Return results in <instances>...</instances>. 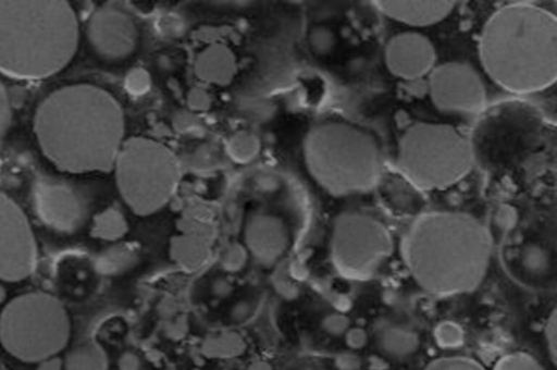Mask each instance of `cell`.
I'll return each instance as SVG.
<instances>
[{"label": "cell", "mask_w": 557, "mask_h": 370, "mask_svg": "<svg viewBox=\"0 0 557 370\" xmlns=\"http://www.w3.org/2000/svg\"><path fill=\"white\" fill-rule=\"evenodd\" d=\"M12 119V109L7 88L0 83V138L8 131Z\"/></svg>", "instance_id": "26"}, {"label": "cell", "mask_w": 557, "mask_h": 370, "mask_svg": "<svg viewBox=\"0 0 557 370\" xmlns=\"http://www.w3.org/2000/svg\"><path fill=\"white\" fill-rule=\"evenodd\" d=\"M302 155L312 178L335 196L368 192L382 174L383 159L375 139L346 123L312 126L304 138Z\"/></svg>", "instance_id": "5"}, {"label": "cell", "mask_w": 557, "mask_h": 370, "mask_svg": "<svg viewBox=\"0 0 557 370\" xmlns=\"http://www.w3.org/2000/svg\"><path fill=\"white\" fill-rule=\"evenodd\" d=\"M556 324H557L556 311L553 310V312L549 314V317L547 318V321L545 323L544 336H545V342H546V346H547L550 359L554 363L556 361V348H557V346H556L557 345V341H556L557 325Z\"/></svg>", "instance_id": "27"}, {"label": "cell", "mask_w": 557, "mask_h": 370, "mask_svg": "<svg viewBox=\"0 0 557 370\" xmlns=\"http://www.w3.org/2000/svg\"><path fill=\"white\" fill-rule=\"evenodd\" d=\"M34 207L44 224L71 233L81 227L87 214L84 197L67 183L42 177L34 186Z\"/></svg>", "instance_id": "12"}, {"label": "cell", "mask_w": 557, "mask_h": 370, "mask_svg": "<svg viewBox=\"0 0 557 370\" xmlns=\"http://www.w3.org/2000/svg\"><path fill=\"white\" fill-rule=\"evenodd\" d=\"M245 239L257 258L269 262L275 260L285 250L288 233L281 219L271 214L256 213L246 222Z\"/></svg>", "instance_id": "15"}, {"label": "cell", "mask_w": 557, "mask_h": 370, "mask_svg": "<svg viewBox=\"0 0 557 370\" xmlns=\"http://www.w3.org/2000/svg\"><path fill=\"white\" fill-rule=\"evenodd\" d=\"M250 370H270V368L263 362H256L251 366Z\"/></svg>", "instance_id": "32"}, {"label": "cell", "mask_w": 557, "mask_h": 370, "mask_svg": "<svg viewBox=\"0 0 557 370\" xmlns=\"http://www.w3.org/2000/svg\"><path fill=\"white\" fill-rule=\"evenodd\" d=\"M37 263V246L32 226L20 206L0 192V279L21 281Z\"/></svg>", "instance_id": "10"}, {"label": "cell", "mask_w": 557, "mask_h": 370, "mask_svg": "<svg viewBox=\"0 0 557 370\" xmlns=\"http://www.w3.org/2000/svg\"><path fill=\"white\" fill-rule=\"evenodd\" d=\"M196 126V122L191 120V116L187 113L181 115L178 114L176 118L175 127L180 132H188L190 128Z\"/></svg>", "instance_id": "31"}, {"label": "cell", "mask_w": 557, "mask_h": 370, "mask_svg": "<svg viewBox=\"0 0 557 370\" xmlns=\"http://www.w3.org/2000/svg\"><path fill=\"white\" fill-rule=\"evenodd\" d=\"M384 60L393 75L413 82L434 69L436 51L426 36L416 32H404L388 40Z\"/></svg>", "instance_id": "14"}, {"label": "cell", "mask_w": 557, "mask_h": 370, "mask_svg": "<svg viewBox=\"0 0 557 370\" xmlns=\"http://www.w3.org/2000/svg\"><path fill=\"white\" fill-rule=\"evenodd\" d=\"M63 366V360L57 355L39 361L36 370H62Z\"/></svg>", "instance_id": "30"}, {"label": "cell", "mask_w": 557, "mask_h": 370, "mask_svg": "<svg viewBox=\"0 0 557 370\" xmlns=\"http://www.w3.org/2000/svg\"><path fill=\"white\" fill-rule=\"evenodd\" d=\"M471 141L446 124L418 123L401 136L396 169L416 188H447L462 180L472 169Z\"/></svg>", "instance_id": "6"}, {"label": "cell", "mask_w": 557, "mask_h": 370, "mask_svg": "<svg viewBox=\"0 0 557 370\" xmlns=\"http://www.w3.org/2000/svg\"><path fill=\"white\" fill-rule=\"evenodd\" d=\"M4 298H5V291H4V288L0 285V303H2Z\"/></svg>", "instance_id": "33"}, {"label": "cell", "mask_w": 557, "mask_h": 370, "mask_svg": "<svg viewBox=\"0 0 557 370\" xmlns=\"http://www.w3.org/2000/svg\"><path fill=\"white\" fill-rule=\"evenodd\" d=\"M187 102L190 109L205 111L210 107V97L203 89L193 88L187 95Z\"/></svg>", "instance_id": "28"}, {"label": "cell", "mask_w": 557, "mask_h": 370, "mask_svg": "<svg viewBox=\"0 0 557 370\" xmlns=\"http://www.w3.org/2000/svg\"><path fill=\"white\" fill-rule=\"evenodd\" d=\"M429 92L434 106L445 112L476 113L486 102L478 72L463 62H447L430 72Z\"/></svg>", "instance_id": "11"}, {"label": "cell", "mask_w": 557, "mask_h": 370, "mask_svg": "<svg viewBox=\"0 0 557 370\" xmlns=\"http://www.w3.org/2000/svg\"><path fill=\"white\" fill-rule=\"evenodd\" d=\"M435 338L443 347H456L462 343L461 329L451 322H445L435 330Z\"/></svg>", "instance_id": "25"}, {"label": "cell", "mask_w": 557, "mask_h": 370, "mask_svg": "<svg viewBox=\"0 0 557 370\" xmlns=\"http://www.w3.org/2000/svg\"><path fill=\"white\" fill-rule=\"evenodd\" d=\"M87 36L94 50L108 60L127 58L138 42V29L131 15L112 4H104L91 14Z\"/></svg>", "instance_id": "13"}, {"label": "cell", "mask_w": 557, "mask_h": 370, "mask_svg": "<svg viewBox=\"0 0 557 370\" xmlns=\"http://www.w3.org/2000/svg\"><path fill=\"white\" fill-rule=\"evenodd\" d=\"M259 151V139L248 132H237L228 139L227 152L235 162H250L258 156Z\"/></svg>", "instance_id": "19"}, {"label": "cell", "mask_w": 557, "mask_h": 370, "mask_svg": "<svg viewBox=\"0 0 557 370\" xmlns=\"http://www.w3.org/2000/svg\"><path fill=\"white\" fill-rule=\"evenodd\" d=\"M479 55L486 74L516 94L543 90L557 76V22L527 2L505 5L484 24Z\"/></svg>", "instance_id": "3"}, {"label": "cell", "mask_w": 557, "mask_h": 370, "mask_svg": "<svg viewBox=\"0 0 557 370\" xmlns=\"http://www.w3.org/2000/svg\"><path fill=\"white\" fill-rule=\"evenodd\" d=\"M120 370H139V360L137 356L131 353L124 354L119 361Z\"/></svg>", "instance_id": "29"}, {"label": "cell", "mask_w": 557, "mask_h": 370, "mask_svg": "<svg viewBox=\"0 0 557 370\" xmlns=\"http://www.w3.org/2000/svg\"><path fill=\"white\" fill-rule=\"evenodd\" d=\"M126 231L123 215L115 209H107L99 213L92 225V235L103 239H115Z\"/></svg>", "instance_id": "20"}, {"label": "cell", "mask_w": 557, "mask_h": 370, "mask_svg": "<svg viewBox=\"0 0 557 370\" xmlns=\"http://www.w3.org/2000/svg\"><path fill=\"white\" fill-rule=\"evenodd\" d=\"M65 370H107L108 357L96 342H87L72 348L63 361Z\"/></svg>", "instance_id": "18"}, {"label": "cell", "mask_w": 557, "mask_h": 370, "mask_svg": "<svg viewBox=\"0 0 557 370\" xmlns=\"http://www.w3.org/2000/svg\"><path fill=\"white\" fill-rule=\"evenodd\" d=\"M243 343L239 337L226 335L213 338L205 345V351L211 356L230 357L240 353Z\"/></svg>", "instance_id": "22"}, {"label": "cell", "mask_w": 557, "mask_h": 370, "mask_svg": "<svg viewBox=\"0 0 557 370\" xmlns=\"http://www.w3.org/2000/svg\"><path fill=\"white\" fill-rule=\"evenodd\" d=\"M492 370H544V368L533 356L515 351L499 358Z\"/></svg>", "instance_id": "21"}, {"label": "cell", "mask_w": 557, "mask_h": 370, "mask_svg": "<svg viewBox=\"0 0 557 370\" xmlns=\"http://www.w3.org/2000/svg\"><path fill=\"white\" fill-rule=\"evenodd\" d=\"M79 39L66 1L0 0V72L16 79L54 75L73 59Z\"/></svg>", "instance_id": "4"}, {"label": "cell", "mask_w": 557, "mask_h": 370, "mask_svg": "<svg viewBox=\"0 0 557 370\" xmlns=\"http://www.w3.org/2000/svg\"><path fill=\"white\" fill-rule=\"evenodd\" d=\"M194 72L202 82L224 86L233 81L236 60L226 46L213 44L198 53L194 62Z\"/></svg>", "instance_id": "17"}, {"label": "cell", "mask_w": 557, "mask_h": 370, "mask_svg": "<svg viewBox=\"0 0 557 370\" xmlns=\"http://www.w3.org/2000/svg\"><path fill=\"white\" fill-rule=\"evenodd\" d=\"M392 251L391 233L377 219L360 212H344L335 219L330 254L334 268L344 278H372Z\"/></svg>", "instance_id": "9"}, {"label": "cell", "mask_w": 557, "mask_h": 370, "mask_svg": "<svg viewBox=\"0 0 557 370\" xmlns=\"http://www.w3.org/2000/svg\"><path fill=\"white\" fill-rule=\"evenodd\" d=\"M71 335L66 309L54 296L32 292L12 299L0 314V343L16 359L39 362L57 356Z\"/></svg>", "instance_id": "7"}, {"label": "cell", "mask_w": 557, "mask_h": 370, "mask_svg": "<svg viewBox=\"0 0 557 370\" xmlns=\"http://www.w3.org/2000/svg\"><path fill=\"white\" fill-rule=\"evenodd\" d=\"M113 170L121 197L138 215L163 208L176 192L182 174L176 155L146 137L125 139Z\"/></svg>", "instance_id": "8"}, {"label": "cell", "mask_w": 557, "mask_h": 370, "mask_svg": "<svg viewBox=\"0 0 557 370\" xmlns=\"http://www.w3.org/2000/svg\"><path fill=\"white\" fill-rule=\"evenodd\" d=\"M34 133L44 156L69 173L110 172L124 143L119 101L91 84L55 89L37 107Z\"/></svg>", "instance_id": "1"}, {"label": "cell", "mask_w": 557, "mask_h": 370, "mask_svg": "<svg viewBox=\"0 0 557 370\" xmlns=\"http://www.w3.org/2000/svg\"><path fill=\"white\" fill-rule=\"evenodd\" d=\"M386 16L410 26H429L445 20L455 1H374Z\"/></svg>", "instance_id": "16"}, {"label": "cell", "mask_w": 557, "mask_h": 370, "mask_svg": "<svg viewBox=\"0 0 557 370\" xmlns=\"http://www.w3.org/2000/svg\"><path fill=\"white\" fill-rule=\"evenodd\" d=\"M404 261L417 284L436 296L476 288L486 274L492 238L474 217L437 211L420 215L401 243Z\"/></svg>", "instance_id": "2"}, {"label": "cell", "mask_w": 557, "mask_h": 370, "mask_svg": "<svg viewBox=\"0 0 557 370\" xmlns=\"http://www.w3.org/2000/svg\"><path fill=\"white\" fill-rule=\"evenodd\" d=\"M424 370H486L480 362L468 357H442L431 361Z\"/></svg>", "instance_id": "23"}, {"label": "cell", "mask_w": 557, "mask_h": 370, "mask_svg": "<svg viewBox=\"0 0 557 370\" xmlns=\"http://www.w3.org/2000/svg\"><path fill=\"white\" fill-rule=\"evenodd\" d=\"M124 86L128 94L133 96H143L150 89V75L141 67L133 69L127 73Z\"/></svg>", "instance_id": "24"}]
</instances>
